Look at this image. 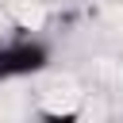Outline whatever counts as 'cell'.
<instances>
[{
    "label": "cell",
    "instance_id": "1",
    "mask_svg": "<svg viewBox=\"0 0 123 123\" xmlns=\"http://www.w3.org/2000/svg\"><path fill=\"white\" fill-rule=\"evenodd\" d=\"M46 65H50V42H42L35 35L0 38V85L19 81V77H35Z\"/></svg>",
    "mask_w": 123,
    "mask_h": 123
}]
</instances>
